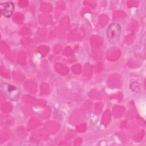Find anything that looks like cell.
<instances>
[{
	"instance_id": "6da1fadb",
	"label": "cell",
	"mask_w": 146,
	"mask_h": 146,
	"mask_svg": "<svg viewBox=\"0 0 146 146\" xmlns=\"http://www.w3.org/2000/svg\"><path fill=\"white\" fill-rule=\"evenodd\" d=\"M121 34V26L117 23H112L107 30V36L111 43H115L119 39Z\"/></svg>"
},
{
	"instance_id": "7a4b0ae2",
	"label": "cell",
	"mask_w": 146,
	"mask_h": 146,
	"mask_svg": "<svg viewBox=\"0 0 146 146\" xmlns=\"http://www.w3.org/2000/svg\"><path fill=\"white\" fill-rule=\"evenodd\" d=\"M1 88L4 94H5L10 99L15 101L19 98L20 94L19 91L14 86L7 84H2L1 86Z\"/></svg>"
},
{
	"instance_id": "3957f363",
	"label": "cell",
	"mask_w": 146,
	"mask_h": 146,
	"mask_svg": "<svg viewBox=\"0 0 146 146\" xmlns=\"http://www.w3.org/2000/svg\"><path fill=\"white\" fill-rule=\"evenodd\" d=\"M1 11L2 14L7 17H10L14 11V5L11 2H8L4 3H1L0 5Z\"/></svg>"
}]
</instances>
